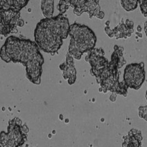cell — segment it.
Instances as JSON below:
<instances>
[{"mask_svg": "<svg viewBox=\"0 0 147 147\" xmlns=\"http://www.w3.org/2000/svg\"><path fill=\"white\" fill-rule=\"evenodd\" d=\"M69 35L70 41L68 53L76 60H80L83 54L94 49L97 40L92 29L77 23L70 26Z\"/></svg>", "mask_w": 147, "mask_h": 147, "instance_id": "4", "label": "cell"}, {"mask_svg": "<svg viewBox=\"0 0 147 147\" xmlns=\"http://www.w3.org/2000/svg\"><path fill=\"white\" fill-rule=\"evenodd\" d=\"M121 5L127 12L135 10L139 4V0H120Z\"/></svg>", "mask_w": 147, "mask_h": 147, "instance_id": "14", "label": "cell"}, {"mask_svg": "<svg viewBox=\"0 0 147 147\" xmlns=\"http://www.w3.org/2000/svg\"><path fill=\"white\" fill-rule=\"evenodd\" d=\"M43 16L50 18L53 17L54 12V0H41L40 5Z\"/></svg>", "mask_w": 147, "mask_h": 147, "instance_id": "13", "label": "cell"}, {"mask_svg": "<svg viewBox=\"0 0 147 147\" xmlns=\"http://www.w3.org/2000/svg\"><path fill=\"white\" fill-rule=\"evenodd\" d=\"M105 32L110 38H115L116 40L120 39H127L131 37L134 32V23L133 21L127 19L124 22L123 19L120 23L113 29L106 24Z\"/></svg>", "mask_w": 147, "mask_h": 147, "instance_id": "9", "label": "cell"}, {"mask_svg": "<svg viewBox=\"0 0 147 147\" xmlns=\"http://www.w3.org/2000/svg\"><path fill=\"white\" fill-rule=\"evenodd\" d=\"M100 0H71V7L74 8V13L80 16L84 13L88 14L90 18L95 17L102 20L105 14L101 11Z\"/></svg>", "mask_w": 147, "mask_h": 147, "instance_id": "7", "label": "cell"}, {"mask_svg": "<svg viewBox=\"0 0 147 147\" xmlns=\"http://www.w3.org/2000/svg\"><path fill=\"white\" fill-rule=\"evenodd\" d=\"M123 47L115 45L110 61L107 60L100 69L91 71L104 93L110 91L124 96H127L128 87L123 81H120L119 72V69L126 63L123 57Z\"/></svg>", "mask_w": 147, "mask_h": 147, "instance_id": "3", "label": "cell"}, {"mask_svg": "<svg viewBox=\"0 0 147 147\" xmlns=\"http://www.w3.org/2000/svg\"><path fill=\"white\" fill-rule=\"evenodd\" d=\"M60 68L63 71V77L68 80L69 85H72L76 80V70L74 65V57L67 53L66 60L60 65Z\"/></svg>", "mask_w": 147, "mask_h": 147, "instance_id": "10", "label": "cell"}, {"mask_svg": "<svg viewBox=\"0 0 147 147\" xmlns=\"http://www.w3.org/2000/svg\"><path fill=\"white\" fill-rule=\"evenodd\" d=\"M70 25L62 14L50 18H43L34 30V39L40 49L52 55L56 53L69 35Z\"/></svg>", "mask_w": 147, "mask_h": 147, "instance_id": "2", "label": "cell"}, {"mask_svg": "<svg viewBox=\"0 0 147 147\" xmlns=\"http://www.w3.org/2000/svg\"><path fill=\"white\" fill-rule=\"evenodd\" d=\"M146 100L147 101V91H146Z\"/></svg>", "mask_w": 147, "mask_h": 147, "instance_id": "19", "label": "cell"}, {"mask_svg": "<svg viewBox=\"0 0 147 147\" xmlns=\"http://www.w3.org/2000/svg\"><path fill=\"white\" fill-rule=\"evenodd\" d=\"M139 5L142 14L147 17V0H139Z\"/></svg>", "mask_w": 147, "mask_h": 147, "instance_id": "16", "label": "cell"}, {"mask_svg": "<svg viewBox=\"0 0 147 147\" xmlns=\"http://www.w3.org/2000/svg\"><path fill=\"white\" fill-rule=\"evenodd\" d=\"M71 0H60L58 5V10L60 14H63L66 13L69 8L71 7Z\"/></svg>", "mask_w": 147, "mask_h": 147, "instance_id": "15", "label": "cell"}, {"mask_svg": "<svg viewBox=\"0 0 147 147\" xmlns=\"http://www.w3.org/2000/svg\"><path fill=\"white\" fill-rule=\"evenodd\" d=\"M145 79L146 71L143 62L128 64L124 70L123 81L128 88L135 90H139Z\"/></svg>", "mask_w": 147, "mask_h": 147, "instance_id": "5", "label": "cell"}, {"mask_svg": "<svg viewBox=\"0 0 147 147\" xmlns=\"http://www.w3.org/2000/svg\"><path fill=\"white\" fill-rule=\"evenodd\" d=\"M144 32L146 35L147 37V20L146 21L145 23H144Z\"/></svg>", "mask_w": 147, "mask_h": 147, "instance_id": "18", "label": "cell"}, {"mask_svg": "<svg viewBox=\"0 0 147 147\" xmlns=\"http://www.w3.org/2000/svg\"><path fill=\"white\" fill-rule=\"evenodd\" d=\"M0 33L7 37L11 33H16L17 27L24 26V21L20 19V12L12 10H0Z\"/></svg>", "mask_w": 147, "mask_h": 147, "instance_id": "6", "label": "cell"}, {"mask_svg": "<svg viewBox=\"0 0 147 147\" xmlns=\"http://www.w3.org/2000/svg\"><path fill=\"white\" fill-rule=\"evenodd\" d=\"M138 114L140 118L147 121V106L139 107Z\"/></svg>", "mask_w": 147, "mask_h": 147, "instance_id": "17", "label": "cell"}, {"mask_svg": "<svg viewBox=\"0 0 147 147\" xmlns=\"http://www.w3.org/2000/svg\"><path fill=\"white\" fill-rule=\"evenodd\" d=\"M8 133H1V147H19L23 146L27 140V135L23 133L20 126L12 120L8 128Z\"/></svg>", "mask_w": 147, "mask_h": 147, "instance_id": "8", "label": "cell"}, {"mask_svg": "<svg viewBox=\"0 0 147 147\" xmlns=\"http://www.w3.org/2000/svg\"><path fill=\"white\" fill-rule=\"evenodd\" d=\"M143 137L142 132L136 129H131L123 137L122 147H142Z\"/></svg>", "mask_w": 147, "mask_h": 147, "instance_id": "11", "label": "cell"}, {"mask_svg": "<svg viewBox=\"0 0 147 147\" xmlns=\"http://www.w3.org/2000/svg\"><path fill=\"white\" fill-rule=\"evenodd\" d=\"M29 0H0V10L20 11L28 5Z\"/></svg>", "mask_w": 147, "mask_h": 147, "instance_id": "12", "label": "cell"}, {"mask_svg": "<svg viewBox=\"0 0 147 147\" xmlns=\"http://www.w3.org/2000/svg\"><path fill=\"white\" fill-rule=\"evenodd\" d=\"M0 54L6 63L22 64L26 67L28 79L34 84H40L44 59L35 42L9 36L1 48Z\"/></svg>", "mask_w": 147, "mask_h": 147, "instance_id": "1", "label": "cell"}]
</instances>
